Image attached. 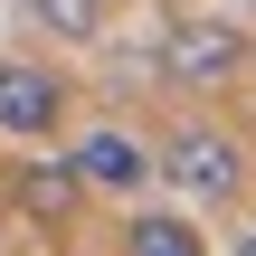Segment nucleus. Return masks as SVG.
Segmentation results:
<instances>
[{
	"label": "nucleus",
	"instance_id": "1",
	"mask_svg": "<svg viewBox=\"0 0 256 256\" xmlns=\"http://www.w3.org/2000/svg\"><path fill=\"white\" fill-rule=\"evenodd\" d=\"M152 76L180 86V95H218V86L247 76V28H238V19H209V10L162 19V38H152Z\"/></svg>",
	"mask_w": 256,
	"mask_h": 256
},
{
	"label": "nucleus",
	"instance_id": "2",
	"mask_svg": "<svg viewBox=\"0 0 256 256\" xmlns=\"http://www.w3.org/2000/svg\"><path fill=\"white\" fill-rule=\"evenodd\" d=\"M247 142L228 133V124H171V142H162V180L190 200V209H238L247 200Z\"/></svg>",
	"mask_w": 256,
	"mask_h": 256
},
{
	"label": "nucleus",
	"instance_id": "3",
	"mask_svg": "<svg viewBox=\"0 0 256 256\" xmlns=\"http://www.w3.org/2000/svg\"><path fill=\"white\" fill-rule=\"evenodd\" d=\"M66 124V76L48 57H0V133L10 142H48Z\"/></svg>",
	"mask_w": 256,
	"mask_h": 256
},
{
	"label": "nucleus",
	"instance_id": "4",
	"mask_svg": "<svg viewBox=\"0 0 256 256\" xmlns=\"http://www.w3.org/2000/svg\"><path fill=\"white\" fill-rule=\"evenodd\" d=\"M66 162H76V180H86V190H104V200H133V190L162 171V152H152V142H133L124 124L76 133V142H66Z\"/></svg>",
	"mask_w": 256,
	"mask_h": 256
},
{
	"label": "nucleus",
	"instance_id": "5",
	"mask_svg": "<svg viewBox=\"0 0 256 256\" xmlns=\"http://www.w3.org/2000/svg\"><path fill=\"white\" fill-rule=\"evenodd\" d=\"M10 200H19V218L66 228V218L86 209V180H76V162H66V152H57V162H19V171H10Z\"/></svg>",
	"mask_w": 256,
	"mask_h": 256
},
{
	"label": "nucleus",
	"instance_id": "6",
	"mask_svg": "<svg viewBox=\"0 0 256 256\" xmlns=\"http://www.w3.org/2000/svg\"><path fill=\"white\" fill-rule=\"evenodd\" d=\"M124 256H209L190 209H133L124 218Z\"/></svg>",
	"mask_w": 256,
	"mask_h": 256
},
{
	"label": "nucleus",
	"instance_id": "7",
	"mask_svg": "<svg viewBox=\"0 0 256 256\" xmlns=\"http://www.w3.org/2000/svg\"><path fill=\"white\" fill-rule=\"evenodd\" d=\"M19 19H28V28H48V38H66V48L104 38V0H19Z\"/></svg>",
	"mask_w": 256,
	"mask_h": 256
},
{
	"label": "nucleus",
	"instance_id": "8",
	"mask_svg": "<svg viewBox=\"0 0 256 256\" xmlns=\"http://www.w3.org/2000/svg\"><path fill=\"white\" fill-rule=\"evenodd\" d=\"M238 256H256V228H247V238H238Z\"/></svg>",
	"mask_w": 256,
	"mask_h": 256
}]
</instances>
